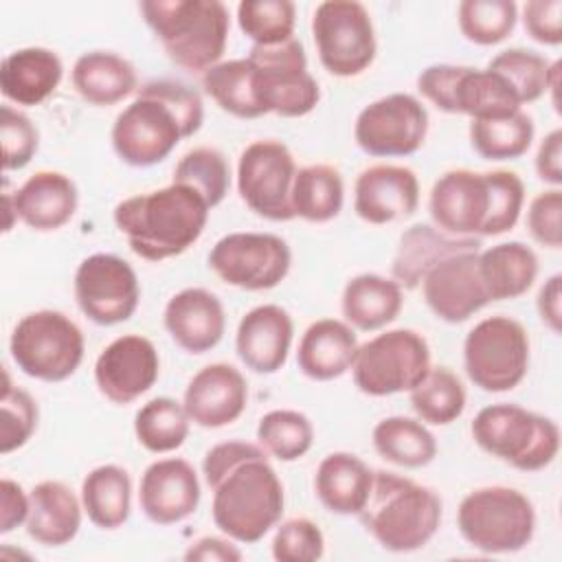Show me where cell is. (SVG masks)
Segmentation results:
<instances>
[{"label": "cell", "mask_w": 562, "mask_h": 562, "mask_svg": "<svg viewBox=\"0 0 562 562\" xmlns=\"http://www.w3.org/2000/svg\"><path fill=\"white\" fill-rule=\"evenodd\" d=\"M189 426L191 419L182 402L165 395L145 402L134 415V435L154 454L178 450L189 437Z\"/></svg>", "instance_id": "obj_39"}, {"label": "cell", "mask_w": 562, "mask_h": 562, "mask_svg": "<svg viewBox=\"0 0 562 562\" xmlns=\"http://www.w3.org/2000/svg\"><path fill=\"white\" fill-rule=\"evenodd\" d=\"M404 305V292L397 281L364 272L347 281L340 299L342 318L360 331H375L393 323Z\"/></svg>", "instance_id": "obj_32"}, {"label": "cell", "mask_w": 562, "mask_h": 562, "mask_svg": "<svg viewBox=\"0 0 562 562\" xmlns=\"http://www.w3.org/2000/svg\"><path fill=\"white\" fill-rule=\"evenodd\" d=\"M11 198L18 220L37 233H50L66 226L79 204L75 182L66 173L50 169L29 176Z\"/></svg>", "instance_id": "obj_25"}, {"label": "cell", "mask_w": 562, "mask_h": 562, "mask_svg": "<svg viewBox=\"0 0 562 562\" xmlns=\"http://www.w3.org/2000/svg\"><path fill=\"white\" fill-rule=\"evenodd\" d=\"M248 61L252 90L263 114L296 119L318 105L321 88L307 70L305 48L296 37L274 46H252Z\"/></svg>", "instance_id": "obj_10"}, {"label": "cell", "mask_w": 562, "mask_h": 562, "mask_svg": "<svg viewBox=\"0 0 562 562\" xmlns=\"http://www.w3.org/2000/svg\"><path fill=\"white\" fill-rule=\"evenodd\" d=\"M0 395V452L9 454L22 448L37 428V404L29 391L13 386L7 371H2Z\"/></svg>", "instance_id": "obj_47"}, {"label": "cell", "mask_w": 562, "mask_h": 562, "mask_svg": "<svg viewBox=\"0 0 562 562\" xmlns=\"http://www.w3.org/2000/svg\"><path fill=\"white\" fill-rule=\"evenodd\" d=\"M323 553V531L310 518H288L272 536V558L277 562H316Z\"/></svg>", "instance_id": "obj_48"}, {"label": "cell", "mask_w": 562, "mask_h": 562, "mask_svg": "<svg viewBox=\"0 0 562 562\" xmlns=\"http://www.w3.org/2000/svg\"><path fill=\"white\" fill-rule=\"evenodd\" d=\"M536 307H538L540 321L553 334H560V327H562V274H553L544 281V285L538 292Z\"/></svg>", "instance_id": "obj_56"}, {"label": "cell", "mask_w": 562, "mask_h": 562, "mask_svg": "<svg viewBox=\"0 0 562 562\" xmlns=\"http://www.w3.org/2000/svg\"><path fill=\"white\" fill-rule=\"evenodd\" d=\"M408 395L415 415L432 426H448L465 411V389L448 367H430Z\"/></svg>", "instance_id": "obj_40"}, {"label": "cell", "mask_w": 562, "mask_h": 562, "mask_svg": "<svg viewBox=\"0 0 562 562\" xmlns=\"http://www.w3.org/2000/svg\"><path fill=\"white\" fill-rule=\"evenodd\" d=\"M457 527L461 538L483 553H514L531 542L536 512L522 492L487 485L461 498Z\"/></svg>", "instance_id": "obj_8"}, {"label": "cell", "mask_w": 562, "mask_h": 562, "mask_svg": "<svg viewBox=\"0 0 562 562\" xmlns=\"http://www.w3.org/2000/svg\"><path fill=\"white\" fill-rule=\"evenodd\" d=\"M479 277L490 301L518 299L538 277V257L522 241H501L479 252Z\"/></svg>", "instance_id": "obj_33"}, {"label": "cell", "mask_w": 562, "mask_h": 562, "mask_svg": "<svg viewBox=\"0 0 562 562\" xmlns=\"http://www.w3.org/2000/svg\"><path fill=\"white\" fill-rule=\"evenodd\" d=\"M257 441L270 457L290 463L310 452L314 443V426L299 411L274 408L259 419Z\"/></svg>", "instance_id": "obj_43"}, {"label": "cell", "mask_w": 562, "mask_h": 562, "mask_svg": "<svg viewBox=\"0 0 562 562\" xmlns=\"http://www.w3.org/2000/svg\"><path fill=\"white\" fill-rule=\"evenodd\" d=\"M200 496L198 472L180 457L158 459L140 476L138 503L143 514L156 525L182 522L198 509Z\"/></svg>", "instance_id": "obj_21"}, {"label": "cell", "mask_w": 562, "mask_h": 562, "mask_svg": "<svg viewBox=\"0 0 562 562\" xmlns=\"http://www.w3.org/2000/svg\"><path fill=\"white\" fill-rule=\"evenodd\" d=\"M373 483V470L351 452H329L316 468L314 490L325 509L358 516Z\"/></svg>", "instance_id": "obj_30"}, {"label": "cell", "mask_w": 562, "mask_h": 562, "mask_svg": "<svg viewBox=\"0 0 562 562\" xmlns=\"http://www.w3.org/2000/svg\"><path fill=\"white\" fill-rule=\"evenodd\" d=\"M463 66L432 64L417 77V90L426 101L446 114H454V90Z\"/></svg>", "instance_id": "obj_52"}, {"label": "cell", "mask_w": 562, "mask_h": 562, "mask_svg": "<svg viewBox=\"0 0 562 562\" xmlns=\"http://www.w3.org/2000/svg\"><path fill=\"white\" fill-rule=\"evenodd\" d=\"M202 474L213 492V522L231 540L252 544L279 525L285 503L283 483L261 446L215 443L204 454Z\"/></svg>", "instance_id": "obj_1"}, {"label": "cell", "mask_w": 562, "mask_h": 562, "mask_svg": "<svg viewBox=\"0 0 562 562\" xmlns=\"http://www.w3.org/2000/svg\"><path fill=\"white\" fill-rule=\"evenodd\" d=\"M536 173L542 182L558 187L562 184V130H551L538 145Z\"/></svg>", "instance_id": "obj_54"}, {"label": "cell", "mask_w": 562, "mask_h": 562, "mask_svg": "<svg viewBox=\"0 0 562 562\" xmlns=\"http://www.w3.org/2000/svg\"><path fill=\"white\" fill-rule=\"evenodd\" d=\"M375 452L400 468H424L437 457L435 435L424 426V422L393 415L384 417L373 426L371 432Z\"/></svg>", "instance_id": "obj_36"}, {"label": "cell", "mask_w": 562, "mask_h": 562, "mask_svg": "<svg viewBox=\"0 0 562 562\" xmlns=\"http://www.w3.org/2000/svg\"><path fill=\"white\" fill-rule=\"evenodd\" d=\"M522 24L531 40L544 46L562 44V2L560 0H529L522 7Z\"/></svg>", "instance_id": "obj_51"}, {"label": "cell", "mask_w": 562, "mask_h": 562, "mask_svg": "<svg viewBox=\"0 0 562 562\" xmlns=\"http://www.w3.org/2000/svg\"><path fill=\"white\" fill-rule=\"evenodd\" d=\"M522 110L507 79L490 68L463 66L454 90V114L476 119H496Z\"/></svg>", "instance_id": "obj_35"}, {"label": "cell", "mask_w": 562, "mask_h": 562, "mask_svg": "<svg viewBox=\"0 0 562 562\" xmlns=\"http://www.w3.org/2000/svg\"><path fill=\"white\" fill-rule=\"evenodd\" d=\"M479 246L481 239L476 237H454L437 231L430 224H415L400 237L391 266V279L397 281L402 290H415L424 274L441 259L463 250H479Z\"/></svg>", "instance_id": "obj_28"}, {"label": "cell", "mask_w": 562, "mask_h": 562, "mask_svg": "<svg viewBox=\"0 0 562 562\" xmlns=\"http://www.w3.org/2000/svg\"><path fill=\"white\" fill-rule=\"evenodd\" d=\"M470 145L485 160H516L531 147L536 127L527 112L470 121Z\"/></svg>", "instance_id": "obj_38"}, {"label": "cell", "mask_w": 562, "mask_h": 562, "mask_svg": "<svg viewBox=\"0 0 562 562\" xmlns=\"http://www.w3.org/2000/svg\"><path fill=\"white\" fill-rule=\"evenodd\" d=\"M81 505L99 529H119L132 509V479L125 468L105 463L92 468L81 481Z\"/></svg>", "instance_id": "obj_34"}, {"label": "cell", "mask_w": 562, "mask_h": 562, "mask_svg": "<svg viewBox=\"0 0 562 562\" xmlns=\"http://www.w3.org/2000/svg\"><path fill=\"white\" fill-rule=\"evenodd\" d=\"M527 231L544 248L562 246V191L551 187L538 193L527 209Z\"/></svg>", "instance_id": "obj_50"}, {"label": "cell", "mask_w": 562, "mask_h": 562, "mask_svg": "<svg viewBox=\"0 0 562 562\" xmlns=\"http://www.w3.org/2000/svg\"><path fill=\"white\" fill-rule=\"evenodd\" d=\"M0 143H2V169L18 171L31 162L37 154L40 134L33 121L18 108L4 103L0 108Z\"/></svg>", "instance_id": "obj_49"}, {"label": "cell", "mask_w": 562, "mask_h": 562, "mask_svg": "<svg viewBox=\"0 0 562 562\" xmlns=\"http://www.w3.org/2000/svg\"><path fill=\"white\" fill-rule=\"evenodd\" d=\"M525 204V184L507 169L441 173L428 198L437 228L454 237H494L512 231Z\"/></svg>", "instance_id": "obj_3"}, {"label": "cell", "mask_w": 562, "mask_h": 562, "mask_svg": "<svg viewBox=\"0 0 562 562\" xmlns=\"http://www.w3.org/2000/svg\"><path fill=\"white\" fill-rule=\"evenodd\" d=\"M72 88L90 105H116L138 90L136 68L112 50H88L72 66Z\"/></svg>", "instance_id": "obj_31"}, {"label": "cell", "mask_w": 562, "mask_h": 562, "mask_svg": "<svg viewBox=\"0 0 562 562\" xmlns=\"http://www.w3.org/2000/svg\"><path fill=\"white\" fill-rule=\"evenodd\" d=\"M487 68L503 75L525 105L549 92L551 79L560 72V61H549L529 48H507L492 57Z\"/></svg>", "instance_id": "obj_42"}, {"label": "cell", "mask_w": 562, "mask_h": 562, "mask_svg": "<svg viewBox=\"0 0 562 562\" xmlns=\"http://www.w3.org/2000/svg\"><path fill=\"white\" fill-rule=\"evenodd\" d=\"M290 202L294 217L314 224L334 220L342 211L345 202V182L340 171L323 162L296 169Z\"/></svg>", "instance_id": "obj_37"}, {"label": "cell", "mask_w": 562, "mask_h": 562, "mask_svg": "<svg viewBox=\"0 0 562 562\" xmlns=\"http://www.w3.org/2000/svg\"><path fill=\"white\" fill-rule=\"evenodd\" d=\"M516 20L518 7L514 0H463L457 7L461 35L479 46H494L507 40Z\"/></svg>", "instance_id": "obj_44"}, {"label": "cell", "mask_w": 562, "mask_h": 562, "mask_svg": "<svg viewBox=\"0 0 562 562\" xmlns=\"http://www.w3.org/2000/svg\"><path fill=\"white\" fill-rule=\"evenodd\" d=\"M312 35L323 68L334 77H356L375 59V29L362 2H321L312 15Z\"/></svg>", "instance_id": "obj_13"}, {"label": "cell", "mask_w": 562, "mask_h": 562, "mask_svg": "<svg viewBox=\"0 0 562 562\" xmlns=\"http://www.w3.org/2000/svg\"><path fill=\"white\" fill-rule=\"evenodd\" d=\"M430 369V347L415 329H389L358 347L353 384L371 397L411 391Z\"/></svg>", "instance_id": "obj_12"}, {"label": "cell", "mask_w": 562, "mask_h": 562, "mask_svg": "<svg viewBox=\"0 0 562 562\" xmlns=\"http://www.w3.org/2000/svg\"><path fill=\"white\" fill-rule=\"evenodd\" d=\"M162 323L180 349L204 353L222 340L226 314L222 301L213 292L204 288H184L167 301Z\"/></svg>", "instance_id": "obj_24"}, {"label": "cell", "mask_w": 562, "mask_h": 562, "mask_svg": "<svg viewBox=\"0 0 562 562\" xmlns=\"http://www.w3.org/2000/svg\"><path fill=\"white\" fill-rule=\"evenodd\" d=\"M428 134V112L419 99L393 92L360 110L353 125L356 145L375 158L415 154Z\"/></svg>", "instance_id": "obj_17"}, {"label": "cell", "mask_w": 562, "mask_h": 562, "mask_svg": "<svg viewBox=\"0 0 562 562\" xmlns=\"http://www.w3.org/2000/svg\"><path fill=\"white\" fill-rule=\"evenodd\" d=\"M237 24L252 46H274L294 37L296 7L290 0H241Z\"/></svg>", "instance_id": "obj_45"}, {"label": "cell", "mask_w": 562, "mask_h": 562, "mask_svg": "<svg viewBox=\"0 0 562 562\" xmlns=\"http://www.w3.org/2000/svg\"><path fill=\"white\" fill-rule=\"evenodd\" d=\"M64 64L44 46H26L4 55L0 64V92L7 101L24 108L44 103L61 83Z\"/></svg>", "instance_id": "obj_26"}, {"label": "cell", "mask_w": 562, "mask_h": 562, "mask_svg": "<svg viewBox=\"0 0 562 562\" xmlns=\"http://www.w3.org/2000/svg\"><path fill=\"white\" fill-rule=\"evenodd\" d=\"M29 494L11 479L0 481V533L7 536L29 518Z\"/></svg>", "instance_id": "obj_53"}, {"label": "cell", "mask_w": 562, "mask_h": 562, "mask_svg": "<svg viewBox=\"0 0 562 562\" xmlns=\"http://www.w3.org/2000/svg\"><path fill=\"white\" fill-rule=\"evenodd\" d=\"M463 367L470 382L481 391L516 389L529 369L527 329L503 314L479 321L463 340Z\"/></svg>", "instance_id": "obj_11"}, {"label": "cell", "mask_w": 562, "mask_h": 562, "mask_svg": "<svg viewBox=\"0 0 562 562\" xmlns=\"http://www.w3.org/2000/svg\"><path fill=\"white\" fill-rule=\"evenodd\" d=\"M173 64L206 72L220 64L231 29V15L220 0H145L138 4Z\"/></svg>", "instance_id": "obj_6"}, {"label": "cell", "mask_w": 562, "mask_h": 562, "mask_svg": "<svg viewBox=\"0 0 562 562\" xmlns=\"http://www.w3.org/2000/svg\"><path fill=\"white\" fill-rule=\"evenodd\" d=\"M72 290L83 316L103 327L130 321L140 301L134 268L112 252L88 255L77 266Z\"/></svg>", "instance_id": "obj_16"}, {"label": "cell", "mask_w": 562, "mask_h": 562, "mask_svg": "<svg viewBox=\"0 0 562 562\" xmlns=\"http://www.w3.org/2000/svg\"><path fill=\"white\" fill-rule=\"evenodd\" d=\"M211 206L191 187L171 182L114 206V224L134 255L162 261L189 250L204 233Z\"/></svg>", "instance_id": "obj_4"}, {"label": "cell", "mask_w": 562, "mask_h": 562, "mask_svg": "<svg viewBox=\"0 0 562 562\" xmlns=\"http://www.w3.org/2000/svg\"><path fill=\"white\" fill-rule=\"evenodd\" d=\"M358 347L356 329L351 325L338 318H321L303 331L296 364L310 380H336L351 369Z\"/></svg>", "instance_id": "obj_27"}, {"label": "cell", "mask_w": 562, "mask_h": 562, "mask_svg": "<svg viewBox=\"0 0 562 562\" xmlns=\"http://www.w3.org/2000/svg\"><path fill=\"white\" fill-rule=\"evenodd\" d=\"M290 266L288 241L272 233H228L209 252V268L217 279L248 292L277 288Z\"/></svg>", "instance_id": "obj_14"}, {"label": "cell", "mask_w": 562, "mask_h": 562, "mask_svg": "<svg viewBox=\"0 0 562 562\" xmlns=\"http://www.w3.org/2000/svg\"><path fill=\"white\" fill-rule=\"evenodd\" d=\"M375 542L393 553L426 547L441 522V498L426 485L375 470L369 498L358 514Z\"/></svg>", "instance_id": "obj_5"}, {"label": "cell", "mask_w": 562, "mask_h": 562, "mask_svg": "<svg viewBox=\"0 0 562 562\" xmlns=\"http://www.w3.org/2000/svg\"><path fill=\"white\" fill-rule=\"evenodd\" d=\"M206 94L228 114L237 119L263 116V110L252 90V68L246 59H228L202 72Z\"/></svg>", "instance_id": "obj_41"}, {"label": "cell", "mask_w": 562, "mask_h": 562, "mask_svg": "<svg viewBox=\"0 0 562 562\" xmlns=\"http://www.w3.org/2000/svg\"><path fill=\"white\" fill-rule=\"evenodd\" d=\"M470 432L481 450L522 472L547 468L560 450L558 424L518 404H490L481 408Z\"/></svg>", "instance_id": "obj_7"}, {"label": "cell", "mask_w": 562, "mask_h": 562, "mask_svg": "<svg viewBox=\"0 0 562 562\" xmlns=\"http://www.w3.org/2000/svg\"><path fill=\"white\" fill-rule=\"evenodd\" d=\"M419 204V180L404 165H371L353 184V211L367 224H391L411 217Z\"/></svg>", "instance_id": "obj_20"}, {"label": "cell", "mask_w": 562, "mask_h": 562, "mask_svg": "<svg viewBox=\"0 0 562 562\" xmlns=\"http://www.w3.org/2000/svg\"><path fill=\"white\" fill-rule=\"evenodd\" d=\"M29 518L24 522L31 540L44 547L68 544L81 527V498L61 481H42L29 492Z\"/></svg>", "instance_id": "obj_29"}, {"label": "cell", "mask_w": 562, "mask_h": 562, "mask_svg": "<svg viewBox=\"0 0 562 562\" xmlns=\"http://www.w3.org/2000/svg\"><path fill=\"white\" fill-rule=\"evenodd\" d=\"M233 542L235 540H231L228 536L226 538L204 536L184 551V560L187 562H237L241 560V551Z\"/></svg>", "instance_id": "obj_55"}, {"label": "cell", "mask_w": 562, "mask_h": 562, "mask_svg": "<svg viewBox=\"0 0 562 562\" xmlns=\"http://www.w3.org/2000/svg\"><path fill=\"white\" fill-rule=\"evenodd\" d=\"M195 189L206 204L217 206L231 187V167L224 154L215 147L189 149L173 169V180Z\"/></svg>", "instance_id": "obj_46"}, {"label": "cell", "mask_w": 562, "mask_h": 562, "mask_svg": "<svg viewBox=\"0 0 562 562\" xmlns=\"http://www.w3.org/2000/svg\"><path fill=\"white\" fill-rule=\"evenodd\" d=\"M292 336V316L281 305L263 303L241 316L235 334V351L246 369L270 375L285 364Z\"/></svg>", "instance_id": "obj_23"}, {"label": "cell", "mask_w": 562, "mask_h": 562, "mask_svg": "<svg viewBox=\"0 0 562 562\" xmlns=\"http://www.w3.org/2000/svg\"><path fill=\"white\" fill-rule=\"evenodd\" d=\"M160 373L154 342L140 334H123L103 347L94 362V384L112 404H132L147 393Z\"/></svg>", "instance_id": "obj_18"}, {"label": "cell", "mask_w": 562, "mask_h": 562, "mask_svg": "<svg viewBox=\"0 0 562 562\" xmlns=\"http://www.w3.org/2000/svg\"><path fill=\"white\" fill-rule=\"evenodd\" d=\"M204 121L198 90L176 79H154L114 119L110 138L116 156L130 167L162 162L180 140L193 136Z\"/></svg>", "instance_id": "obj_2"}, {"label": "cell", "mask_w": 562, "mask_h": 562, "mask_svg": "<svg viewBox=\"0 0 562 562\" xmlns=\"http://www.w3.org/2000/svg\"><path fill=\"white\" fill-rule=\"evenodd\" d=\"M296 162L288 145L263 138L244 147L237 160V193L259 217L272 222L294 220L292 182Z\"/></svg>", "instance_id": "obj_15"}, {"label": "cell", "mask_w": 562, "mask_h": 562, "mask_svg": "<svg viewBox=\"0 0 562 562\" xmlns=\"http://www.w3.org/2000/svg\"><path fill=\"white\" fill-rule=\"evenodd\" d=\"M428 310L446 323H463L490 301L479 277V250H463L441 259L422 279Z\"/></svg>", "instance_id": "obj_19"}, {"label": "cell", "mask_w": 562, "mask_h": 562, "mask_svg": "<svg viewBox=\"0 0 562 562\" xmlns=\"http://www.w3.org/2000/svg\"><path fill=\"white\" fill-rule=\"evenodd\" d=\"M248 404V384L228 362L202 367L187 384L182 406L189 419L202 428H224L241 417Z\"/></svg>", "instance_id": "obj_22"}, {"label": "cell", "mask_w": 562, "mask_h": 562, "mask_svg": "<svg viewBox=\"0 0 562 562\" xmlns=\"http://www.w3.org/2000/svg\"><path fill=\"white\" fill-rule=\"evenodd\" d=\"M83 351V331L57 310H37L22 316L9 338V353L15 367L42 382L68 380L79 369Z\"/></svg>", "instance_id": "obj_9"}]
</instances>
